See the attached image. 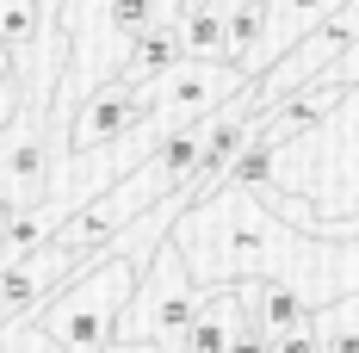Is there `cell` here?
I'll return each instance as SVG.
<instances>
[{
	"mask_svg": "<svg viewBox=\"0 0 359 353\" xmlns=\"http://www.w3.org/2000/svg\"><path fill=\"white\" fill-rule=\"evenodd\" d=\"M0 37L13 50H37V37H43V0H0Z\"/></svg>",
	"mask_w": 359,
	"mask_h": 353,
	"instance_id": "9",
	"label": "cell"
},
{
	"mask_svg": "<svg viewBox=\"0 0 359 353\" xmlns=\"http://www.w3.org/2000/svg\"><path fill=\"white\" fill-rule=\"evenodd\" d=\"M211 291H217V285L192 291L186 248H180V236L168 229V242L155 248V260L143 267V285H137L130 310H124V322H118V335H130V341H161V353H180V347H186V335H192V322L205 317Z\"/></svg>",
	"mask_w": 359,
	"mask_h": 353,
	"instance_id": "1",
	"label": "cell"
},
{
	"mask_svg": "<svg viewBox=\"0 0 359 353\" xmlns=\"http://www.w3.org/2000/svg\"><path fill=\"white\" fill-rule=\"evenodd\" d=\"M254 74L236 69V62H180V69H168L155 87H143L149 106H155V124L161 131H180V124H192V118H211L217 106H229L242 87H248Z\"/></svg>",
	"mask_w": 359,
	"mask_h": 353,
	"instance_id": "3",
	"label": "cell"
},
{
	"mask_svg": "<svg viewBox=\"0 0 359 353\" xmlns=\"http://www.w3.org/2000/svg\"><path fill=\"white\" fill-rule=\"evenodd\" d=\"M155 106H149V93L137 87H124V81H100L81 106H74V124H69V155H100V149H118V142H130L143 131Z\"/></svg>",
	"mask_w": 359,
	"mask_h": 353,
	"instance_id": "4",
	"label": "cell"
},
{
	"mask_svg": "<svg viewBox=\"0 0 359 353\" xmlns=\"http://www.w3.org/2000/svg\"><path fill=\"white\" fill-rule=\"evenodd\" d=\"M242 291H248V285H242ZM229 353H273V335H266V328H260V317H254V298L242 304V328H236Z\"/></svg>",
	"mask_w": 359,
	"mask_h": 353,
	"instance_id": "10",
	"label": "cell"
},
{
	"mask_svg": "<svg viewBox=\"0 0 359 353\" xmlns=\"http://www.w3.org/2000/svg\"><path fill=\"white\" fill-rule=\"evenodd\" d=\"M248 298H254V317H260V328H266L273 341H279V335H297V328H310V322H316V298H310L297 279H285V273L254 279Z\"/></svg>",
	"mask_w": 359,
	"mask_h": 353,
	"instance_id": "6",
	"label": "cell"
},
{
	"mask_svg": "<svg viewBox=\"0 0 359 353\" xmlns=\"http://www.w3.org/2000/svg\"><path fill=\"white\" fill-rule=\"evenodd\" d=\"M13 81H19V50H13V44L0 37V93H6Z\"/></svg>",
	"mask_w": 359,
	"mask_h": 353,
	"instance_id": "13",
	"label": "cell"
},
{
	"mask_svg": "<svg viewBox=\"0 0 359 353\" xmlns=\"http://www.w3.org/2000/svg\"><path fill=\"white\" fill-rule=\"evenodd\" d=\"M180 62H186V50H180V19H174V13H161L149 32L130 37V50H124V62H118L111 81H124V87L143 93V87H155V81H161L168 69H180Z\"/></svg>",
	"mask_w": 359,
	"mask_h": 353,
	"instance_id": "5",
	"label": "cell"
},
{
	"mask_svg": "<svg viewBox=\"0 0 359 353\" xmlns=\"http://www.w3.org/2000/svg\"><path fill=\"white\" fill-rule=\"evenodd\" d=\"M180 50L192 62H223V6H198L180 19Z\"/></svg>",
	"mask_w": 359,
	"mask_h": 353,
	"instance_id": "8",
	"label": "cell"
},
{
	"mask_svg": "<svg viewBox=\"0 0 359 353\" xmlns=\"http://www.w3.org/2000/svg\"><path fill=\"white\" fill-rule=\"evenodd\" d=\"M273 353H323V335H316V322L310 328H297V335H279Z\"/></svg>",
	"mask_w": 359,
	"mask_h": 353,
	"instance_id": "12",
	"label": "cell"
},
{
	"mask_svg": "<svg viewBox=\"0 0 359 353\" xmlns=\"http://www.w3.org/2000/svg\"><path fill=\"white\" fill-rule=\"evenodd\" d=\"M316 335H323V353H359V328H347V322L316 317Z\"/></svg>",
	"mask_w": 359,
	"mask_h": 353,
	"instance_id": "11",
	"label": "cell"
},
{
	"mask_svg": "<svg viewBox=\"0 0 359 353\" xmlns=\"http://www.w3.org/2000/svg\"><path fill=\"white\" fill-rule=\"evenodd\" d=\"M106 353H161V341H130V335H118Z\"/></svg>",
	"mask_w": 359,
	"mask_h": 353,
	"instance_id": "14",
	"label": "cell"
},
{
	"mask_svg": "<svg viewBox=\"0 0 359 353\" xmlns=\"http://www.w3.org/2000/svg\"><path fill=\"white\" fill-rule=\"evenodd\" d=\"M50 149L56 142H50V112H43V100L37 93H19L13 118L0 124V192L13 205H43L50 199V168H56Z\"/></svg>",
	"mask_w": 359,
	"mask_h": 353,
	"instance_id": "2",
	"label": "cell"
},
{
	"mask_svg": "<svg viewBox=\"0 0 359 353\" xmlns=\"http://www.w3.org/2000/svg\"><path fill=\"white\" fill-rule=\"evenodd\" d=\"M242 304H248V291L229 279L211 291V304H205V317L192 322V335H186V347L180 353H229L236 341V328H242Z\"/></svg>",
	"mask_w": 359,
	"mask_h": 353,
	"instance_id": "7",
	"label": "cell"
}]
</instances>
